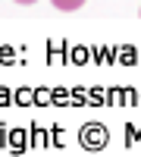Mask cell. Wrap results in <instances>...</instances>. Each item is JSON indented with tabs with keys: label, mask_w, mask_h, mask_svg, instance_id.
I'll return each instance as SVG.
<instances>
[{
	"label": "cell",
	"mask_w": 141,
	"mask_h": 157,
	"mask_svg": "<svg viewBox=\"0 0 141 157\" xmlns=\"http://www.w3.org/2000/svg\"><path fill=\"white\" fill-rule=\"evenodd\" d=\"M57 10H63V13H72V10H82L85 6V0H50Z\"/></svg>",
	"instance_id": "1"
},
{
	"label": "cell",
	"mask_w": 141,
	"mask_h": 157,
	"mask_svg": "<svg viewBox=\"0 0 141 157\" xmlns=\"http://www.w3.org/2000/svg\"><path fill=\"white\" fill-rule=\"evenodd\" d=\"M16 3H22V6H28V3H35V0H16Z\"/></svg>",
	"instance_id": "2"
}]
</instances>
